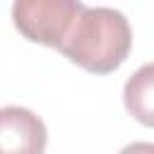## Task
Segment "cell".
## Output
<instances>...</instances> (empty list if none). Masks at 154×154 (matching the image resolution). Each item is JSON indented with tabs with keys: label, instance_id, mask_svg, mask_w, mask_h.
<instances>
[{
	"label": "cell",
	"instance_id": "cell-1",
	"mask_svg": "<svg viewBox=\"0 0 154 154\" xmlns=\"http://www.w3.org/2000/svg\"><path fill=\"white\" fill-rule=\"evenodd\" d=\"M130 46L132 31L123 12L113 7H84L60 51L87 72L108 75L123 65Z\"/></svg>",
	"mask_w": 154,
	"mask_h": 154
},
{
	"label": "cell",
	"instance_id": "cell-2",
	"mask_svg": "<svg viewBox=\"0 0 154 154\" xmlns=\"http://www.w3.org/2000/svg\"><path fill=\"white\" fill-rule=\"evenodd\" d=\"M82 10L79 0H17L12 19L24 38L60 51Z\"/></svg>",
	"mask_w": 154,
	"mask_h": 154
},
{
	"label": "cell",
	"instance_id": "cell-3",
	"mask_svg": "<svg viewBox=\"0 0 154 154\" xmlns=\"http://www.w3.org/2000/svg\"><path fill=\"white\" fill-rule=\"evenodd\" d=\"M43 120L22 106L0 108V154H43L46 152Z\"/></svg>",
	"mask_w": 154,
	"mask_h": 154
},
{
	"label": "cell",
	"instance_id": "cell-4",
	"mask_svg": "<svg viewBox=\"0 0 154 154\" xmlns=\"http://www.w3.org/2000/svg\"><path fill=\"white\" fill-rule=\"evenodd\" d=\"M128 113L147 128H154V63L142 65L132 72L123 89Z\"/></svg>",
	"mask_w": 154,
	"mask_h": 154
},
{
	"label": "cell",
	"instance_id": "cell-5",
	"mask_svg": "<svg viewBox=\"0 0 154 154\" xmlns=\"http://www.w3.org/2000/svg\"><path fill=\"white\" fill-rule=\"evenodd\" d=\"M120 154H154V142H130L120 149Z\"/></svg>",
	"mask_w": 154,
	"mask_h": 154
}]
</instances>
